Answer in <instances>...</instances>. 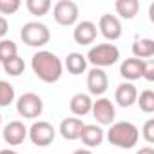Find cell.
I'll list each match as a JSON object with an SVG mask.
<instances>
[{"label":"cell","mask_w":154,"mask_h":154,"mask_svg":"<svg viewBox=\"0 0 154 154\" xmlns=\"http://www.w3.org/2000/svg\"><path fill=\"white\" fill-rule=\"evenodd\" d=\"M2 136H4V141L8 145H20L27 138V127L18 120L9 122L2 131Z\"/></svg>","instance_id":"cell-12"},{"label":"cell","mask_w":154,"mask_h":154,"mask_svg":"<svg viewBox=\"0 0 154 154\" xmlns=\"http://www.w3.org/2000/svg\"><path fill=\"white\" fill-rule=\"evenodd\" d=\"M141 134H143V140H145L147 143H154V120H152V118H149V120L143 123Z\"/></svg>","instance_id":"cell-27"},{"label":"cell","mask_w":154,"mask_h":154,"mask_svg":"<svg viewBox=\"0 0 154 154\" xmlns=\"http://www.w3.org/2000/svg\"><path fill=\"white\" fill-rule=\"evenodd\" d=\"M114 9H116V13L122 18L132 20L138 15V11H140V2H138V0H116Z\"/></svg>","instance_id":"cell-19"},{"label":"cell","mask_w":154,"mask_h":154,"mask_svg":"<svg viewBox=\"0 0 154 154\" xmlns=\"http://www.w3.org/2000/svg\"><path fill=\"white\" fill-rule=\"evenodd\" d=\"M78 15H80V9H78V4L72 2V0H60V2L54 4L53 8V17H54V22L60 24V26H74L76 20H78Z\"/></svg>","instance_id":"cell-5"},{"label":"cell","mask_w":154,"mask_h":154,"mask_svg":"<svg viewBox=\"0 0 154 154\" xmlns=\"http://www.w3.org/2000/svg\"><path fill=\"white\" fill-rule=\"evenodd\" d=\"M20 9V0H0V13L2 15H15Z\"/></svg>","instance_id":"cell-26"},{"label":"cell","mask_w":154,"mask_h":154,"mask_svg":"<svg viewBox=\"0 0 154 154\" xmlns=\"http://www.w3.org/2000/svg\"><path fill=\"white\" fill-rule=\"evenodd\" d=\"M143 69H145V60L140 58H127L122 65H120V74L127 82H134L143 78Z\"/></svg>","instance_id":"cell-13"},{"label":"cell","mask_w":154,"mask_h":154,"mask_svg":"<svg viewBox=\"0 0 154 154\" xmlns=\"http://www.w3.org/2000/svg\"><path fill=\"white\" fill-rule=\"evenodd\" d=\"M63 65H65L67 72H71V74L76 76V74L85 72V69H87V60H85V56H84L82 53H69Z\"/></svg>","instance_id":"cell-18"},{"label":"cell","mask_w":154,"mask_h":154,"mask_svg":"<svg viewBox=\"0 0 154 154\" xmlns=\"http://www.w3.org/2000/svg\"><path fill=\"white\" fill-rule=\"evenodd\" d=\"M17 111L20 116L27 118V120H35L42 114L44 111V102L38 94L35 93H24L18 100H17Z\"/></svg>","instance_id":"cell-6"},{"label":"cell","mask_w":154,"mask_h":154,"mask_svg":"<svg viewBox=\"0 0 154 154\" xmlns=\"http://www.w3.org/2000/svg\"><path fill=\"white\" fill-rule=\"evenodd\" d=\"M107 140L120 149H132L140 140V131L131 122H116L107 131Z\"/></svg>","instance_id":"cell-2"},{"label":"cell","mask_w":154,"mask_h":154,"mask_svg":"<svg viewBox=\"0 0 154 154\" xmlns=\"http://www.w3.org/2000/svg\"><path fill=\"white\" fill-rule=\"evenodd\" d=\"M0 125H2V114H0Z\"/></svg>","instance_id":"cell-33"},{"label":"cell","mask_w":154,"mask_h":154,"mask_svg":"<svg viewBox=\"0 0 154 154\" xmlns=\"http://www.w3.org/2000/svg\"><path fill=\"white\" fill-rule=\"evenodd\" d=\"M136 103L140 105V109L145 112V114H150L154 112V93L150 89H145L140 93V96L136 98Z\"/></svg>","instance_id":"cell-23"},{"label":"cell","mask_w":154,"mask_h":154,"mask_svg":"<svg viewBox=\"0 0 154 154\" xmlns=\"http://www.w3.org/2000/svg\"><path fill=\"white\" fill-rule=\"evenodd\" d=\"M98 29L111 42H114L122 36V22L116 15H102L100 22H98Z\"/></svg>","instance_id":"cell-10"},{"label":"cell","mask_w":154,"mask_h":154,"mask_svg":"<svg viewBox=\"0 0 154 154\" xmlns=\"http://www.w3.org/2000/svg\"><path fill=\"white\" fill-rule=\"evenodd\" d=\"M109 87V78L103 69H98V67H93L89 72H87V89L93 96H102Z\"/></svg>","instance_id":"cell-9"},{"label":"cell","mask_w":154,"mask_h":154,"mask_svg":"<svg viewBox=\"0 0 154 154\" xmlns=\"http://www.w3.org/2000/svg\"><path fill=\"white\" fill-rule=\"evenodd\" d=\"M118 58H120V49L114 44H98V45L91 47L85 56V60L98 69L116 63Z\"/></svg>","instance_id":"cell-4"},{"label":"cell","mask_w":154,"mask_h":154,"mask_svg":"<svg viewBox=\"0 0 154 154\" xmlns=\"http://www.w3.org/2000/svg\"><path fill=\"white\" fill-rule=\"evenodd\" d=\"M2 67H4L6 74H9V76H20L26 71V63H24V60L18 54L13 56V58H9V60H6L2 63Z\"/></svg>","instance_id":"cell-21"},{"label":"cell","mask_w":154,"mask_h":154,"mask_svg":"<svg viewBox=\"0 0 154 154\" xmlns=\"http://www.w3.org/2000/svg\"><path fill=\"white\" fill-rule=\"evenodd\" d=\"M103 138H105V134H103V129L100 125H87L85 123L84 129H82V134H80V140L87 147H98V145H102Z\"/></svg>","instance_id":"cell-17"},{"label":"cell","mask_w":154,"mask_h":154,"mask_svg":"<svg viewBox=\"0 0 154 154\" xmlns=\"http://www.w3.org/2000/svg\"><path fill=\"white\" fill-rule=\"evenodd\" d=\"M143 78H145L147 82H154V62H152V60H145Z\"/></svg>","instance_id":"cell-28"},{"label":"cell","mask_w":154,"mask_h":154,"mask_svg":"<svg viewBox=\"0 0 154 154\" xmlns=\"http://www.w3.org/2000/svg\"><path fill=\"white\" fill-rule=\"evenodd\" d=\"M20 38L29 47H44L51 40V31L42 22H27L20 29Z\"/></svg>","instance_id":"cell-3"},{"label":"cell","mask_w":154,"mask_h":154,"mask_svg":"<svg viewBox=\"0 0 154 154\" xmlns=\"http://www.w3.org/2000/svg\"><path fill=\"white\" fill-rule=\"evenodd\" d=\"M96 33H98L96 24H93L89 20H84V22H78L74 26L72 38L78 45H89V44H93L96 40Z\"/></svg>","instance_id":"cell-11"},{"label":"cell","mask_w":154,"mask_h":154,"mask_svg":"<svg viewBox=\"0 0 154 154\" xmlns=\"http://www.w3.org/2000/svg\"><path fill=\"white\" fill-rule=\"evenodd\" d=\"M136 98H138V89L134 84L131 82H122L118 87H116V93H114V100L120 107H131L136 103Z\"/></svg>","instance_id":"cell-14"},{"label":"cell","mask_w":154,"mask_h":154,"mask_svg":"<svg viewBox=\"0 0 154 154\" xmlns=\"http://www.w3.org/2000/svg\"><path fill=\"white\" fill-rule=\"evenodd\" d=\"M31 67L36 78H40L44 84H54L60 80L63 72V63L62 60L51 53V51H38L31 58Z\"/></svg>","instance_id":"cell-1"},{"label":"cell","mask_w":154,"mask_h":154,"mask_svg":"<svg viewBox=\"0 0 154 154\" xmlns=\"http://www.w3.org/2000/svg\"><path fill=\"white\" fill-rule=\"evenodd\" d=\"M8 31H9V24H8L6 17L0 15V40H4V36L8 35Z\"/></svg>","instance_id":"cell-29"},{"label":"cell","mask_w":154,"mask_h":154,"mask_svg":"<svg viewBox=\"0 0 154 154\" xmlns=\"http://www.w3.org/2000/svg\"><path fill=\"white\" fill-rule=\"evenodd\" d=\"M91 107H93V100L89 94L85 93H78V94H74L69 102V109L74 116H85L91 112Z\"/></svg>","instance_id":"cell-16"},{"label":"cell","mask_w":154,"mask_h":154,"mask_svg":"<svg viewBox=\"0 0 154 154\" xmlns=\"http://www.w3.org/2000/svg\"><path fill=\"white\" fill-rule=\"evenodd\" d=\"M18 54V47H17V44L13 42V40H0V62H6V60H9V58H13V56H17Z\"/></svg>","instance_id":"cell-25"},{"label":"cell","mask_w":154,"mask_h":154,"mask_svg":"<svg viewBox=\"0 0 154 154\" xmlns=\"http://www.w3.org/2000/svg\"><path fill=\"white\" fill-rule=\"evenodd\" d=\"M0 154H18V152H15L11 149H4V150H0Z\"/></svg>","instance_id":"cell-32"},{"label":"cell","mask_w":154,"mask_h":154,"mask_svg":"<svg viewBox=\"0 0 154 154\" xmlns=\"http://www.w3.org/2000/svg\"><path fill=\"white\" fill-rule=\"evenodd\" d=\"M91 112H93V118L98 122V125H112L114 123L116 109L109 98H98L96 102H93Z\"/></svg>","instance_id":"cell-8"},{"label":"cell","mask_w":154,"mask_h":154,"mask_svg":"<svg viewBox=\"0 0 154 154\" xmlns=\"http://www.w3.org/2000/svg\"><path fill=\"white\" fill-rule=\"evenodd\" d=\"M132 54H134V58H140V60H147V58L154 56V40H150V38L134 40Z\"/></svg>","instance_id":"cell-20"},{"label":"cell","mask_w":154,"mask_h":154,"mask_svg":"<svg viewBox=\"0 0 154 154\" xmlns=\"http://www.w3.org/2000/svg\"><path fill=\"white\" fill-rule=\"evenodd\" d=\"M26 8L31 15L35 17H44L49 13L51 9V0H27L26 2Z\"/></svg>","instance_id":"cell-22"},{"label":"cell","mask_w":154,"mask_h":154,"mask_svg":"<svg viewBox=\"0 0 154 154\" xmlns=\"http://www.w3.org/2000/svg\"><path fill=\"white\" fill-rule=\"evenodd\" d=\"M72 154H93L89 149H78V150H74Z\"/></svg>","instance_id":"cell-31"},{"label":"cell","mask_w":154,"mask_h":154,"mask_svg":"<svg viewBox=\"0 0 154 154\" xmlns=\"http://www.w3.org/2000/svg\"><path fill=\"white\" fill-rule=\"evenodd\" d=\"M27 136L29 140L38 145V147H47L53 143L54 136H56V129L49 123V122H35L29 129H27Z\"/></svg>","instance_id":"cell-7"},{"label":"cell","mask_w":154,"mask_h":154,"mask_svg":"<svg viewBox=\"0 0 154 154\" xmlns=\"http://www.w3.org/2000/svg\"><path fill=\"white\" fill-rule=\"evenodd\" d=\"M13 102H15V87L6 80H0V107H8Z\"/></svg>","instance_id":"cell-24"},{"label":"cell","mask_w":154,"mask_h":154,"mask_svg":"<svg viewBox=\"0 0 154 154\" xmlns=\"http://www.w3.org/2000/svg\"><path fill=\"white\" fill-rule=\"evenodd\" d=\"M84 122L80 118H63L60 122V134L63 140H69V141H74V140H80V134H82V129H84Z\"/></svg>","instance_id":"cell-15"},{"label":"cell","mask_w":154,"mask_h":154,"mask_svg":"<svg viewBox=\"0 0 154 154\" xmlns=\"http://www.w3.org/2000/svg\"><path fill=\"white\" fill-rule=\"evenodd\" d=\"M136 154H154V149L152 147H141Z\"/></svg>","instance_id":"cell-30"}]
</instances>
